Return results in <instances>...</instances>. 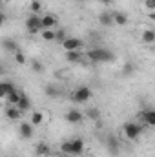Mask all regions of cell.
Here are the masks:
<instances>
[{"label": "cell", "instance_id": "35", "mask_svg": "<svg viewBox=\"0 0 155 157\" xmlns=\"http://www.w3.org/2000/svg\"><path fill=\"white\" fill-rule=\"evenodd\" d=\"M57 157H66V155H64V154H62V155H57Z\"/></svg>", "mask_w": 155, "mask_h": 157}, {"label": "cell", "instance_id": "17", "mask_svg": "<svg viewBox=\"0 0 155 157\" xmlns=\"http://www.w3.org/2000/svg\"><path fill=\"white\" fill-rule=\"evenodd\" d=\"M13 90H17L15 84H11V82H2V80H0V99H6V95H7L9 91H13Z\"/></svg>", "mask_w": 155, "mask_h": 157}, {"label": "cell", "instance_id": "2", "mask_svg": "<svg viewBox=\"0 0 155 157\" xmlns=\"http://www.w3.org/2000/svg\"><path fill=\"white\" fill-rule=\"evenodd\" d=\"M88 59L93 62V64H99V62H110L113 60V53L106 48H91L88 51Z\"/></svg>", "mask_w": 155, "mask_h": 157}, {"label": "cell", "instance_id": "6", "mask_svg": "<svg viewBox=\"0 0 155 157\" xmlns=\"http://www.w3.org/2000/svg\"><path fill=\"white\" fill-rule=\"evenodd\" d=\"M18 132H20V137L22 139H26V141H29L31 137H33V133H35V130H33V124L31 122H20V126H18Z\"/></svg>", "mask_w": 155, "mask_h": 157}, {"label": "cell", "instance_id": "36", "mask_svg": "<svg viewBox=\"0 0 155 157\" xmlns=\"http://www.w3.org/2000/svg\"><path fill=\"white\" fill-rule=\"evenodd\" d=\"M2 4H4V0H0V6H2Z\"/></svg>", "mask_w": 155, "mask_h": 157}, {"label": "cell", "instance_id": "31", "mask_svg": "<svg viewBox=\"0 0 155 157\" xmlns=\"http://www.w3.org/2000/svg\"><path fill=\"white\" fill-rule=\"evenodd\" d=\"M88 117H91V119L97 121V119L100 117V113H99V110H89V112H88Z\"/></svg>", "mask_w": 155, "mask_h": 157}, {"label": "cell", "instance_id": "22", "mask_svg": "<svg viewBox=\"0 0 155 157\" xmlns=\"http://www.w3.org/2000/svg\"><path fill=\"white\" fill-rule=\"evenodd\" d=\"M141 37H142V40H144L146 44H153L155 42V31L153 29H144Z\"/></svg>", "mask_w": 155, "mask_h": 157}, {"label": "cell", "instance_id": "28", "mask_svg": "<svg viewBox=\"0 0 155 157\" xmlns=\"http://www.w3.org/2000/svg\"><path fill=\"white\" fill-rule=\"evenodd\" d=\"M66 37H68V35H66V31H64V29L55 31V40H57V42H60V44H62V42L66 40Z\"/></svg>", "mask_w": 155, "mask_h": 157}, {"label": "cell", "instance_id": "30", "mask_svg": "<svg viewBox=\"0 0 155 157\" xmlns=\"http://www.w3.org/2000/svg\"><path fill=\"white\" fill-rule=\"evenodd\" d=\"M144 6H146V9H148L150 13H153V9H155V0H144Z\"/></svg>", "mask_w": 155, "mask_h": 157}, {"label": "cell", "instance_id": "10", "mask_svg": "<svg viewBox=\"0 0 155 157\" xmlns=\"http://www.w3.org/2000/svg\"><path fill=\"white\" fill-rule=\"evenodd\" d=\"M2 48H4L6 51H9V53H17V51H20L18 42L13 40V39H4L2 40Z\"/></svg>", "mask_w": 155, "mask_h": 157}, {"label": "cell", "instance_id": "23", "mask_svg": "<svg viewBox=\"0 0 155 157\" xmlns=\"http://www.w3.org/2000/svg\"><path fill=\"white\" fill-rule=\"evenodd\" d=\"M108 148H110V154H113V155H117L119 154V143H117L115 137H108Z\"/></svg>", "mask_w": 155, "mask_h": 157}, {"label": "cell", "instance_id": "5", "mask_svg": "<svg viewBox=\"0 0 155 157\" xmlns=\"http://www.w3.org/2000/svg\"><path fill=\"white\" fill-rule=\"evenodd\" d=\"M141 133H142V126L141 124H137V122H126L124 124V135H126V139L137 141L141 137Z\"/></svg>", "mask_w": 155, "mask_h": 157}, {"label": "cell", "instance_id": "34", "mask_svg": "<svg viewBox=\"0 0 155 157\" xmlns=\"http://www.w3.org/2000/svg\"><path fill=\"white\" fill-rule=\"evenodd\" d=\"M4 71H6V70H4V66H0V75H2Z\"/></svg>", "mask_w": 155, "mask_h": 157}, {"label": "cell", "instance_id": "33", "mask_svg": "<svg viewBox=\"0 0 155 157\" xmlns=\"http://www.w3.org/2000/svg\"><path fill=\"white\" fill-rule=\"evenodd\" d=\"M4 22H6V15L0 11V26H4Z\"/></svg>", "mask_w": 155, "mask_h": 157}, {"label": "cell", "instance_id": "3", "mask_svg": "<svg viewBox=\"0 0 155 157\" xmlns=\"http://www.w3.org/2000/svg\"><path fill=\"white\" fill-rule=\"evenodd\" d=\"M26 31H28L29 35H39L40 31H42V22H40L39 15L31 13V15L28 17V20H26Z\"/></svg>", "mask_w": 155, "mask_h": 157}, {"label": "cell", "instance_id": "26", "mask_svg": "<svg viewBox=\"0 0 155 157\" xmlns=\"http://www.w3.org/2000/svg\"><path fill=\"white\" fill-rule=\"evenodd\" d=\"M133 71H135V64H133V62H126V64H124V68H122V73L128 77V75H131Z\"/></svg>", "mask_w": 155, "mask_h": 157}, {"label": "cell", "instance_id": "9", "mask_svg": "<svg viewBox=\"0 0 155 157\" xmlns=\"http://www.w3.org/2000/svg\"><path fill=\"white\" fill-rule=\"evenodd\" d=\"M40 22H42V29H53L57 26V17L55 15H44V17H40Z\"/></svg>", "mask_w": 155, "mask_h": 157}, {"label": "cell", "instance_id": "14", "mask_svg": "<svg viewBox=\"0 0 155 157\" xmlns=\"http://www.w3.org/2000/svg\"><path fill=\"white\" fill-rule=\"evenodd\" d=\"M20 115H22V112L17 106H9V104L6 106V117L9 119V121H18Z\"/></svg>", "mask_w": 155, "mask_h": 157}, {"label": "cell", "instance_id": "8", "mask_svg": "<svg viewBox=\"0 0 155 157\" xmlns=\"http://www.w3.org/2000/svg\"><path fill=\"white\" fill-rule=\"evenodd\" d=\"M82 40L80 39H75V37H66V40L62 42V46H64V49L66 51H73V49H80L82 48Z\"/></svg>", "mask_w": 155, "mask_h": 157}, {"label": "cell", "instance_id": "24", "mask_svg": "<svg viewBox=\"0 0 155 157\" xmlns=\"http://www.w3.org/2000/svg\"><path fill=\"white\" fill-rule=\"evenodd\" d=\"M39 35H40V37H42L44 40L51 42V40H55V29H42Z\"/></svg>", "mask_w": 155, "mask_h": 157}, {"label": "cell", "instance_id": "12", "mask_svg": "<svg viewBox=\"0 0 155 157\" xmlns=\"http://www.w3.org/2000/svg\"><path fill=\"white\" fill-rule=\"evenodd\" d=\"M82 59H84V55H82V51H80V49L66 51V60H68V62H73V64H77V62H82Z\"/></svg>", "mask_w": 155, "mask_h": 157}, {"label": "cell", "instance_id": "15", "mask_svg": "<svg viewBox=\"0 0 155 157\" xmlns=\"http://www.w3.org/2000/svg\"><path fill=\"white\" fill-rule=\"evenodd\" d=\"M142 122L146 124V126H150V128H153L155 126V112L153 110H146V112H142Z\"/></svg>", "mask_w": 155, "mask_h": 157}, {"label": "cell", "instance_id": "4", "mask_svg": "<svg viewBox=\"0 0 155 157\" xmlns=\"http://www.w3.org/2000/svg\"><path fill=\"white\" fill-rule=\"evenodd\" d=\"M73 101L75 102H80V104H84V102H88L91 97H93V91H91V88L89 86H78L77 90L73 91Z\"/></svg>", "mask_w": 155, "mask_h": 157}, {"label": "cell", "instance_id": "25", "mask_svg": "<svg viewBox=\"0 0 155 157\" xmlns=\"http://www.w3.org/2000/svg\"><path fill=\"white\" fill-rule=\"evenodd\" d=\"M29 9H31V13L39 15V11L42 9V2H40V0H31V4H29Z\"/></svg>", "mask_w": 155, "mask_h": 157}, {"label": "cell", "instance_id": "19", "mask_svg": "<svg viewBox=\"0 0 155 157\" xmlns=\"http://www.w3.org/2000/svg\"><path fill=\"white\" fill-rule=\"evenodd\" d=\"M51 150H49V144L47 143H39L37 146H35V154L39 157H44V155H47Z\"/></svg>", "mask_w": 155, "mask_h": 157}, {"label": "cell", "instance_id": "16", "mask_svg": "<svg viewBox=\"0 0 155 157\" xmlns=\"http://www.w3.org/2000/svg\"><path fill=\"white\" fill-rule=\"evenodd\" d=\"M20 93H22V91H18V90H13V91H9V93L6 95V101H7V104H9V106H17V102H18V99H20Z\"/></svg>", "mask_w": 155, "mask_h": 157}, {"label": "cell", "instance_id": "1", "mask_svg": "<svg viewBox=\"0 0 155 157\" xmlns=\"http://www.w3.org/2000/svg\"><path fill=\"white\" fill-rule=\"evenodd\" d=\"M60 152L66 155H80L82 152H84V141L80 139V137H75V139H71V141H64L62 144H60Z\"/></svg>", "mask_w": 155, "mask_h": 157}, {"label": "cell", "instance_id": "32", "mask_svg": "<svg viewBox=\"0 0 155 157\" xmlns=\"http://www.w3.org/2000/svg\"><path fill=\"white\" fill-rule=\"evenodd\" d=\"M99 2H100L102 6H112V4H113V0H99Z\"/></svg>", "mask_w": 155, "mask_h": 157}, {"label": "cell", "instance_id": "29", "mask_svg": "<svg viewBox=\"0 0 155 157\" xmlns=\"http://www.w3.org/2000/svg\"><path fill=\"white\" fill-rule=\"evenodd\" d=\"M31 68H33V71H37V73H42V71H44V64H42L40 60H33Z\"/></svg>", "mask_w": 155, "mask_h": 157}, {"label": "cell", "instance_id": "21", "mask_svg": "<svg viewBox=\"0 0 155 157\" xmlns=\"http://www.w3.org/2000/svg\"><path fill=\"white\" fill-rule=\"evenodd\" d=\"M44 121H46V117H44V113H42V112H33L29 122H31L33 126H40V124H44Z\"/></svg>", "mask_w": 155, "mask_h": 157}, {"label": "cell", "instance_id": "13", "mask_svg": "<svg viewBox=\"0 0 155 157\" xmlns=\"http://www.w3.org/2000/svg\"><path fill=\"white\" fill-rule=\"evenodd\" d=\"M112 20L117 26H126L128 24V15H124L122 11H113L112 13Z\"/></svg>", "mask_w": 155, "mask_h": 157}, {"label": "cell", "instance_id": "20", "mask_svg": "<svg viewBox=\"0 0 155 157\" xmlns=\"http://www.w3.org/2000/svg\"><path fill=\"white\" fill-rule=\"evenodd\" d=\"M44 93H46V97L55 99V97H59V88L53 86V84H46V86H44Z\"/></svg>", "mask_w": 155, "mask_h": 157}, {"label": "cell", "instance_id": "7", "mask_svg": "<svg viewBox=\"0 0 155 157\" xmlns=\"http://www.w3.org/2000/svg\"><path fill=\"white\" fill-rule=\"evenodd\" d=\"M82 119H84V113L77 110V108H71V110H68V113H66V121L70 122V124H78V122H82Z\"/></svg>", "mask_w": 155, "mask_h": 157}, {"label": "cell", "instance_id": "11", "mask_svg": "<svg viewBox=\"0 0 155 157\" xmlns=\"http://www.w3.org/2000/svg\"><path fill=\"white\" fill-rule=\"evenodd\" d=\"M17 108H18L20 112H29V110H31V101H29V97H28L26 93H20V99H18V102H17Z\"/></svg>", "mask_w": 155, "mask_h": 157}, {"label": "cell", "instance_id": "27", "mask_svg": "<svg viewBox=\"0 0 155 157\" xmlns=\"http://www.w3.org/2000/svg\"><path fill=\"white\" fill-rule=\"evenodd\" d=\"M15 62H17V64H26V62H28V59H26V55L22 53V49L15 53Z\"/></svg>", "mask_w": 155, "mask_h": 157}, {"label": "cell", "instance_id": "18", "mask_svg": "<svg viewBox=\"0 0 155 157\" xmlns=\"http://www.w3.org/2000/svg\"><path fill=\"white\" fill-rule=\"evenodd\" d=\"M99 22H100V26H112L113 24V20H112V13L110 11H102L100 15H99Z\"/></svg>", "mask_w": 155, "mask_h": 157}]
</instances>
